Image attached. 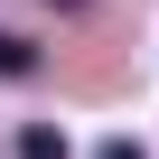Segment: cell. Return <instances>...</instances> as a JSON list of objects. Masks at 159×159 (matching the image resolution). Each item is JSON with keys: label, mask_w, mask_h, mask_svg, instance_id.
<instances>
[{"label": "cell", "mask_w": 159, "mask_h": 159, "mask_svg": "<svg viewBox=\"0 0 159 159\" xmlns=\"http://www.w3.org/2000/svg\"><path fill=\"white\" fill-rule=\"evenodd\" d=\"M19 159H66V140H56L47 122H28V131H19Z\"/></svg>", "instance_id": "2"}, {"label": "cell", "mask_w": 159, "mask_h": 159, "mask_svg": "<svg viewBox=\"0 0 159 159\" xmlns=\"http://www.w3.org/2000/svg\"><path fill=\"white\" fill-rule=\"evenodd\" d=\"M47 10H75V0H47Z\"/></svg>", "instance_id": "4"}, {"label": "cell", "mask_w": 159, "mask_h": 159, "mask_svg": "<svg viewBox=\"0 0 159 159\" xmlns=\"http://www.w3.org/2000/svg\"><path fill=\"white\" fill-rule=\"evenodd\" d=\"M103 159H140V140H103Z\"/></svg>", "instance_id": "3"}, {"label": "cell", "mask_w": 159, "mask_h": 159, "mask_svg": "<svg viewBox=\"0 0 159 159\" xmlns=\"http://www.w3.org/2000/svg\"><path fill=\"white\" fill-rule=\"evenodd\" d=\"M0 75H10V84H19V75H38V47L10 38V28H0Z\"/></svg>", "instance_id": "1"}]
</instances>
